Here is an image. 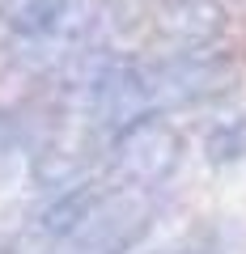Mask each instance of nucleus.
I'll return each mask as SVG.
<instances>
[{
  "label": "nucleus",
  "instance_id": "obj_1",
  "mask_svg": "<svg viewBox=\"0 0 246 254\" xmlns=\"http://www.w3.org/2000/svg\"><path fill=\"white\" fill-rule=\"evenodd\" d=\"M60 13H64V0H30L26 13H21V17H26V21H21V30H47Z\"/></svg>",
  "mask_w": 246,
  "mask_h": 254
}]
</instances>
